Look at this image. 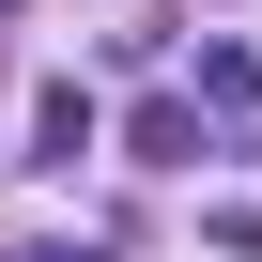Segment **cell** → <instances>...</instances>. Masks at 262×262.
Returning a JSON list of instances; mask_svg holds the SVG:
<instances>
[{"label": "cell", "mask_w": 262, "mask_h": 262, "mask_svg": "<svg viewBox=\"0 0 262 262\" xmlns=\"http://www.w3.org/2000/svg\"><path fill=\"white\" fill-rule=\"evenodd\" d=\"M31 155H47V170H77V155H93V93H77V77H47V93H31Z\"/></svg>", "instance_id": "1"}, {"label": "cell", "mask_w": 262, "mask_h": 262, "mask_svg": "<svg viewBox=\"0 0 262 262\" xmlns=\"http://www.w3.org/2000/svg\"><path fill=\"white\" fill-rule=\"evenodd\" d=\"M123 155H139V170H185V155H201V108H139V123H123Z\"/></svg>", "instance_id": "2"}, {"label": "cell", "mask_w": 262, "mask_h": 262, "mask_svg": "<svg viewBox=\"0 0 262 262\" xmlns=\"http://www.w3.org/2000/svg\"><path fill=\"white\" fill-rule=\"evenodd\" d=\"M31 262H108V247H31Z\"/></svg>", "instance_id": "3"}]
</instances>
